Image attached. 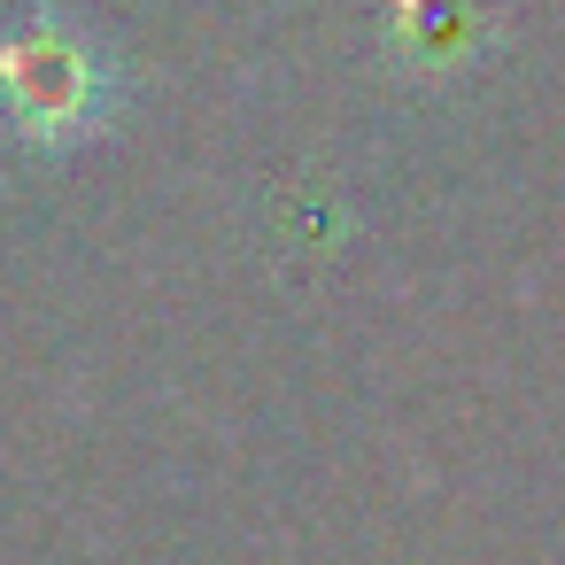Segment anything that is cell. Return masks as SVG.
<instances>
[{"instance_id": "cell-1", "label": "cell", "mask_w": 565, "mask_h": 565, "mask_svg": "<svg viewBox=\"0 0 565 565\" xmlns=\"http://www.w3.org/2000/svg\"><path fill=\"white\" fill-rule=\"evenodd\" d=\"M0 109L17 132L63 148L102 125V47L78 40L63 17H32L0 40Z\"/></svg>"}]
</instances>
